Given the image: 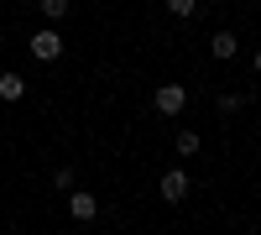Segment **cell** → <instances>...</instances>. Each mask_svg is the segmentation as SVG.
<instances>
[{
  "label": "cell",
  "mask_w": 261,
  "mask_h": 235,
  "mask_svg": "<svg viewBox=\"0 0 261 235\" xmlns=\"http://www.w3.org/2000/svg\"><path fill=\"white\" fill-rule=\"evenodd\" d=\"M151 105H157V115H183V105H188V89H183V84H162Z\"/></svg>",
  "instance_id": "cell-1"
},
{
  "label": "cell",
  "mask_w": 261,
  "mask_h": 235,
  "mask_svg": "<svg viewBox=\"0 0 261 235\" xmlns=\"http://www.w3.org/2000/svg\"><path fill=\"white\" fill-rule=\"evenodd\" d=\"M32 58L37 63H58L63 58V37L58 32H32Z\"/></svg>",
  "instance_id": "cell-2"
},
{
  "label": "cell",
  "mask_w": 261,
  "mask_h": 235,
  "mask_svg": "<svg viewBox=\"0 0 261 235\" xmlns=\"http://www.w3.org/2000/svg\"><path fill=\"white\" fill-rule=\"evenodd\" d=\"M188 173H183V167H172V173H162V204H183L188 199Z\"/></svg>",
  "instance_id": "cell-3"
},
{
  "label": "cell",
  "mask_w": 261,
  "mask_h": 235,
  "mask_svg": "<svg viewBox=\"0 0 261 235\" xmlns=\"http://www.w3.org/2000/svg\"><path fill=\"white\" fill-rule=\"evenodd\" d=\"M68 209H73V220H84V225H89V220L99 215V199H94V194H84V188H73V199H68Z\"/></svg>",
  "instance_id": "cell-4"
},
{
  "label": "cell",
  "mask_w": 261,
  "mask_h": 235,
  "mask_svg": "<svg viewBox=\"0 0 261 235\" xmlns=\"http://www.w3.org/2000/svg\"><path fill=\"white\" fill-rule=\"evenodd\" d=\"M209 53L214 58H235V53H241V37H235V32H214L209 37Z\"/></svg>",
  "instance_id": "cell-5"
},
{
  "label": "cell",
  "mask_w": 261,
  "mask_h": 235,
  "mask_svg": "<svg viewBox=\"0 0 261 235\" xmlns=\"http://www.w3.org/2000/svg\"><path fill=\"white\" fill-rule=\"evenodd\" d=\"M27 94V79L21 73H0V99H21Z\"/></svg>",
  "instance_id": "cell-6"
},
{
  "label": "cell",
  "mask_w": 261,
  "mask_h": 235,
  "mask_svg": "<svg viewBox=\"0 0 261 235\" xmlns=\"http://www.w3.org/2000/svg\"><path fill=\"white\" fill-rule=\"evenodd\" d=\"M37 6H42V16H47V21H63V16L73 11V0H37Z\"/></svg>",
  "instance_id": "cell-7"
},
{
  "label": "cell",
  "mask_w": 261,
  "mask_h": 235,
  "mask_svg": "<svg viewBox=\"0 0 261 235\" xmlns=\"http://www.w3.org/2000/svg\"><path fill=\"white\" fill-rule=\"evenodd\" d=\"M178 157H199V131H178Z\"/></svg>",
  "instance_id": "cell-8"
},
{
  "label": "cell",
  "mask_w": 261,
  "mask_h": 235,
  "mask_svg": "<svg viewBox=\"0 0 261 235\" xmlns=\"http://www.w3.org/2000/svg\"><path fill=\"white\" fill-rule=\"evenodd\" d=\"M241 105H246V94H220V110H225V115H235Z\"/></svg>",
  "instance_id": "cell-9"
},
{
  "label": "cell",
  "mask_w": 261,
  "mask_h": 235,
  "mask_svg": "<svg viewBox=\"0 0 261 235\" xmlns=\"http://www.w3.org/2000/svg\"><path fill=\"white\" fill-rule=\"evenodd\" d=\"M193 6H199V0H167V11H172V16H193Z\"/></svg>",
  "instance_id": "cell-10"
},
{
  "label": "cell",
  "mask_w": 261,
  "mask_h": 235,
  "mask_svg": "<svg viewBox=\"0 0 261 235\" xmlns=\"http://www.w3.org/2000/svg\"><path fill=\"white\" fill-rule=\"evenodd\" d=\"M251 63H256V73H261V53H256V58H251Z\"/></svg>",
  "instance_id": "cell-11"
}]
</instances>
